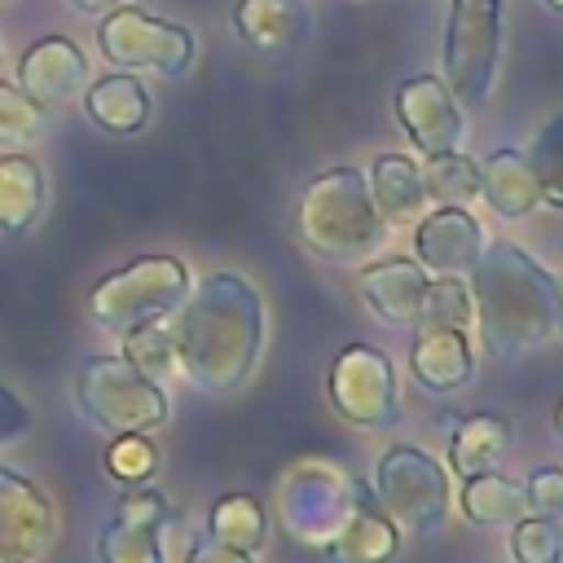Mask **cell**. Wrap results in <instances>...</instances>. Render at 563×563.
I'll use <instances>...</instances> for the list:
<instances>
[{"label":"cell","instance_id":"8","mask_svg":"<svg viewBox=\"0 0 563 563\" xmlns=\"http://www.w3.org/2000/svg\"><path fill=\"white\" fill-rule=\"evenodd\" d=\"M369 493H374L378 510L396 528H409L418 537L444 528V515H449V475H444V466L431 453H422L413 444H391V449L378 453Z\"/></svg>","mask_w":563,"mask_h":563},{"label":"cell","instance_id":"10","mask_svg":"<svg viewBox=\"0 0 563 563\" xmlns=\"http://www.w3.org/2000/svg\"><path fill=\"white\" fill-rule=\"evenodd\" d=\"M334 413L356 431H391L400 422V383L391 361L369 343H347L325 378Z\"/></svg>","mask_w":563,"mask_h":563},{"label":"cell","instance_id":"7","mask_svg":"<svg viewBox=\"0 0 563 563\" xmlns=\"http://www.w3.org/2000/svg\"><path fill=\"white\" fill-rule=\"evenodd\" d=\"M506 44V0H453L444 22V84L462 106H484Z\"/></svg>","mask_w":563,"mask_h":563},{"label":"cell","instance_id":"9","mask_svg":"<svg viewBox=\"0 0 563 563\" xmlns=\"http://www.w3.org/2000/svg\"><path fill=\"white\" fill-rule=\"evenodd\" d=\"M97 48L119 70H150V75H167V79L185 75L194 66V53H198V44L185 26L163 22V18L132 9V4L101 13Z\"/></svg>","mask_w":563,"mask_h":563},{"label":"cell","instance_id":"33","mask_svg":"<svg viewBox=\"0 0 563 563\" xmlns=\"http://www.w3.org/2000/svg\"><path fill=\"white\" fill-rule=\"evenodd\" d=\"M158 466V449L150 435H110V449H106V471L110 479L119 484H145Z\"/></svg>","mask_w":563,"mask_h":563},{"label":"cell","instance_id":"37","mask_svg":"<svg viewBox=\"0 0 563 563\" xmlns=\"http://www.w3.org/2000/svg\"><path fill=\"white\" fill-rule=\"evenodd\" d=\"M26 427H31V409L22 405V396H13V391L0 383V444H13Z\"/></svg>","mask_w":563,"mask_h":563},{"label":"cell","instance_id":"21","mask_svg":"<svg viewBox=\"0 0 563 563\" xmlns=\"http://www.w3.org/2000/svg\"><path fill=\"white\" fill-rule=\"evenodd\" d=\"M479 198L506 216V220H519L528 216L532 207H541V189H537V176L528 167V158L519 150H488L479 163Z\"/></svg>","mask_w":563,"mask_h":563},{"label":"cell","instance_id":"23","mask_svg":"<svg viewBox=\"0 0 563 563\" xmlns=\"http://www.w3.org/2000/svg\"><path fill=\"white\" fill-rule=\"evenodd\" d=\"M44 211V172L26 154L0 158V238L26 233Z\"/></svg>","mask_w":563,"mask_h":563},{"label":"cell","instance_id":"25","mask_svg":"<svg viewBox=\"0 0 563 563\" xmlns=\"http://www.w3.org/2000/svg\"><path fill=\"white\" fill-rule=\"evenodd\" d=\"M207 537L255 554L264 545V537H268V515L251 493H224V497H216L207 506Z\"/></svg>","mask_w":563,"mask_h":563},{"label":"cell","instance_id":"5","mask_svg":"<svg viewBox=\"0 0 563 563\" xmlns=\"http://www.w3.org/2000/svg\"><path fill=\"white\" fill-rule=\"evenodd\" d=\"M189 295V268L176 255H136L132 264L106 273L88 290V317L106 334H128L136 325L176 317Z\"/></svg>","mask_w":563,"mask_h":563},{"label":"cell","instance_id":"41","mask_svg":"<svg viewBox=\"0 0 563 563\" xmlns=\"http://www.w3.org/2000/svg\"><path fill=\"white\" fill-rule=\"evenodd\" d=\"M559 339H563V321H559Z\"/></svg>","mask_w":563,"mask_h":563},{"label":"cell","instance_id":"30","mask_svg":"<svg viewBox=\"0 0 563 563\" xmlns=\"http://www.w3.org/2000/svg\"><path fill=\"white\" fill-rule=\"evenodd\" d=\"M471 317H475V312H471V286H466L457 273L427 277L418 325H453V330H466Z\"/></svg>","mask_w":563,"mask_h":563},{"label":"cell","instance_id":"14","mask_svg":"<svg viewBox=\"0 0 563 563\" xmlns=\"http://www.w3.org/2000/svg\"><path fill=\"white\" fill-rule=\"evenodd\" d=\"M484 246V229L466 207H435L413 220V251L435 273H471Z\"/></svg>","mask_w":563,"mask_h":563},{"label":"cell","instance_id":"38","mask_svg":"<svg viewBox=\"0 0 563 563\" xmlns=\"http://www.w3.org/2000/svg\"><path fill=\"white\" fill-rule=\"evenodd\" d=\"M70 9H79V13H92V18H101V13H110V9H119V4H128V0H66Z\"/></svg>","mask_w":563,"mask_h":563},{"label":"cell","instance_id":"1","mask_svg":"<svg viewBox=\"0 0 563 563\" xmlns=\"http://www.w3.org/2000/svg\"><path fill=\"white\" fill-rule=\"evenodd\" d=\"M176 369L207 396L238 391L264 352V299L242 273H207L172 321Z\"/></svg>","mask_w":563,"mask_h":563},{"label":"cell","instance_id":"35","mask_svg":"<svg viewBox=\"0 0 563 563\" xmlns=\"http://www.w3.org/2000/svg\"><path fill=\"white\" fill-rule=\"evenodd\" d=\"M114 515H119V519H141V523H158V528H167V523H172V501H167L158 488L132 484V488L119 497Z\"/></svg>","mask_w":563,"mask_h":563},{"label":"cell","instance_id":"13","mask_svg":"<svg viewBox=\"0 0 563 563\" xmlns=\"http://www.w3.org/2000/svg\"><path fill=\"white\" fill-rule=\"evenodd\" d=\"M84 84H88V57L70 35H44L18 57V88L44 110L84 92Z\"/></svg>","mask_w":563,"mask_h":563},{"label":"cell","instance_id":"34","mask_svg":"<svg viewBox=\"0 0 563 563\" xmlns=\"http://www.w3.org/2000/svg\"><path fill=\"white\" fill-rule=\"evenodd\" d=\"M523 501H528V515L563 519V466H537L523 479Z\"/></svg>","mask_w":563,"mask_h":563},{"label":"cell","instance_id":"20","mask_svg":"<svg viewBox=\"0 0 563 563\" xmlns=\"http://www.w3.org/2000/svg\"><path fill=\"white\" fill-rule=\"evenodd\" d=\"M369 180V194H374V207L378 216L387 220V229H400V224H413L422 211H427V189H422V172L413 158L387 150L369 163L365 172Z\"/></svg>","mask_w":563,"mask_h":563},{"label":"cell","instance_id":"19","mask_svg":"<svg viewBox=\"0 0 563 563\" xmlns=\"http://www.w3.org/2000/svg\"><path fill=\"white\" fill-rule=\"evenodd\" d=\"M84 114L110 136H136L150 123V92L132 70H110L84 84Z\"/></svg>","mask_w":563,"mask_h":563},{"label":"cell","instance_id":"27","mask_svg":"<svg viewBox=\"0 0 563 563\" xmlns=\"http://www.w3.org/2000/svg\"><path fill=\"white\" fill-rule=\"evenodd\" d=\"M97 563H167V554H163V528L114 515L97 532Z\"/></svg>","mask_w":563,"mask_h":563},{"label":"cell","instance_id":"3","mask_svg":"<svg viewBox=\"0 0 563 563\" xmlns=\"http://www.w3.org/2000/svg\"><path fill=\"white\" fill-rule=\"evenodd\" d=\"M299 242L325 264H369L387 238L369 180L356 167H330L308 180L295 211Z\"/></svg>","mask_w":563,"mask_h":563},{"label":"cell","instance_id":"4","mask_svg":"<svg viewBox=\"0 0 563 563\" xmlns=\"http://www.w3.org/2000/svg\"><path fill=\"white\" fill-rule=\"evenodd\" d=\"M75 405L84 422H92L106 435H150L172 418V400L163 383L132 369L119 352L84 356L75 374Z\"/></svg>","mask_w":563,"mask_h":563},{"label":"cell","instance_id":"22","mask_svg":"<svg viewBox=\"0 0 563 563\" xmlns=\"http://www.w3.org/2000/svg\"><path fill=\"white\" fill-rule=\"evenodd\" d=\"M510 422L501 413H471V418H453L449 427V471L453 475H479V471H493L506 449H510Z\"/></svg>","mask_w":563,"mask_h":563},{"label":"cell","instance_id":"18","mask_svg":"<svg viewBox=\"0 0 563 563\" xmlns=\"http://www.w3.org/2000/svg\"><path fill=\"white\" fill-rule=\"evenodd\" d=\"M396 554H400V528L378 510L374 493H365L352 506V515L343 519V528L321 550L325 563H391Z\"/></svg>","mask_w":563,"mask_h":563},{"label":"cell","instance_id":"15","mask_svg":"<svg viewBox=\"0 0 563 563\" xmlns=\"http://www.w3.org/2000/svg\"><path fill=\"white\" fill-rule=\"evenodd\" d=\"M356 286H361V299L365 308L383 321V325H418V312H422V290H427V268L405 260V255H391V260H378V264H365L356 273Z\"/></svg>","mask_w":563,"mask_h":563},{"label":"cell","instance_id":"26","mask_svg":"<svg viewBox=\"0 0 563 563\" xmlns=\"http://www.w3.org/2000/svg\"><path fill=\"white\" fill-rule=\"evenodd\" d=\"M418 172H422L427 202H440V207H466L471 198H479V167H475V158H466L462 150L427 154V158L418 163Z\"/></svg>","mask_w":563,"mask_h":563},{"label":"cell","instance_id":"31","mask_svg":"<svg viewBox=\"0 0 563 563\" xmlns=\"http://www.w3.org/2000/svg\"><path fill=\"white\" fill-rule=\"evenodd\" d=\"M510 554L515 563H563V519L523 515L510 523Z\"/></svg>","mask_w":563,"mask_h":563},{"label":"cell","instance_id":"29","mask_svg":"<svg viewBox=\"0 0 563 563\" xmlns=\"http://www.w3.org/2000/svg\"><path fill=\"white\" fill-rule=\"evenodd\" d=\"M528 167L537 176V189H541V202L563 211V114H554L550 123H541V132L532 136L528 145Z\"/></svg>","mask_w":563,"mask_h":563},{"label":"cell","instance_id":"16","mask_svg":"<svg viewBox=\"0 0 563 563\" xmlns=\"http://www.w3.org/2000/svg\"><path fill=\"white\" fill-rule=\"evenodd\" d=\"M409 369H413V383L422 391H435V396H449V391L466 387L471 374H475V356H471L466 330H453V325H413Z\"/></svg>","mask_w":563,"mask_h":563},{"label":"cell","instance_id":"6","mask_svg":"<svg viewBox=\"0 0 563 563\" xmlns=\"http://www.w3.org/2000/svg\"><path fill=\"white\" fill-rule=\"evenodd\" d=\"M365 493H369V484L347 475L339 462L303 457L277 484V519H282V528L295 545L321 554Z\"/></svg>","mask_w":563,"mask_h":563},{"label":"cell","instance_id":"11","mask_svg":"<svg viewBox=\"0 0 563 563\" xmlns=\"http://www.w3.org/2000/svg\"><path fill=\"white\" fill-rule=\"evenodd\" d=\"M396 119L400 132L418 154H449L466 141V114L462 101L449 92L440 75H413L396 88Z\"/></svg>","mask_w":563,"mask_h":563},{"label":"cell","instance_id":"12","mask_svg":"<svg viewBox=\"0 0 563 563\" xmlns=\"http://www.w3.org/2000/svg\"><path fill=\"white\" fill-rule=\"evenodd\" d=\"M53 541V506L13 466H0V563H35Z\"/></svg>","mask_w":563,"mask_h":563},{"label":"cell","instance_id":"28","mask_svg":"<svg viewBox=\"0 0 563 563\" xmlns=\"http://www.w3.org/2000/svg\"><path fill=\"white\" fill-rule=\"evenodd\" d=\"M123 339V361L132 365V369H141L145 378H167L172 369H176V334H172V317H163V321H150V325H136V330H128V334H119Z\"/></svg>","mask_w":563,"mask_h":563},{"label":"cell","instance_id":"32","mask_svg":"<svg viewBox=\"0 0 563 563\" xmlns=\"http://www.w3.org/2000/svg\"><path fill=\"white\" fill-rule=\"evenodd\" d=\"M48 110L40 101H31L18 84L0 79V145H26L44 132Z\"/></svg>","mask_w":563,"mask_h":563},{"label":"cell","instance_id":"2","mask_svg":"<svg viewBox=\"0 0 563 563\" xmlns=\"http://www.w3.org/2000/svg\"><path fill=\"white\" fill-rule=\"evenodd\" d=\"M471 321L493 356L545 347L563 321V282L515 242H493L471 264Z\"/></svg>","mask_w":563,"mask_h":563},{"label":"cell","instance_id":"17","mask_svg":"<svg viewBox=\"0 0 563 563\" xmlns=\"http://www.w3.org/2000/svg\"><path fill=\"white\" fill-rule=\"evenodd\" d=\"M308 4L303 0H238L233 9V31L246 48L264 57L295 53L308 35Z\"/></svg>","mask_w":563,"mask_h":563},{"label":"cell","instance_id":"40","mask_svg":"<svg viewBox=\"0 0 563 563\" xmlns=\"http://www.w3.org/2000/svg\"><path fill=\"white\" fill-rule=\"evenodd\" d=\"M545 4H550V9H559V13H563V0H545Z\"/></svg>","mask_w":563,"mask_h":563},{"label":"cell","instance_id":"42","mask_svg":"<svg viewBox=\"0 0 563 563\" xmlns=\"http://www.w3.org/2000/svg\"><path fill=\"white\" fill-rule=\"evenodd\" d=\"M0 4H4V0H0Z\"/></svg>","mask_w":563,"mask_h":563},{"label":"cell","instance_id":"36","mask_svg":"<svg viewBox=\"0 0 563 563\" xmlns=\"http://www.w3.org/2000/svg\"><path fill=\"white\" fill-rule=\"evenodd\" d=\"M185 563H255V554H246V550H233V545H224V541H216V537H194V545H189V554H185Z\"/></svg>","mask_w":563,"mask_h":563},{"label":"cell","instance_id":"39","mask_svg":"<svg viewBox=\"0 0 563 563\" xmlns=\"http://www.w3.org/2000/svg\"><path fill=\"white\" fill-rule=\"evenodd\" d=\"M554 431H559V440H563V400L554 405Z\"/></svg>","mask_w":563,"mask_h":563},{"label":"cell","instance_id":"24","mask_svg":"<svg viewBox=\"0 0 563 563\" xmlns=\"http://www.w3.org/2000/svg\"><path fill=\"white\" fill-rule=\"evenodd\" d=\"M462 515L479 528H506V523H519L528 515V501H523V479H510V475H497V471H479V475H466L462 479Z\"/></svg>","mask_w":563,"mask_h":563}]
</instances>
